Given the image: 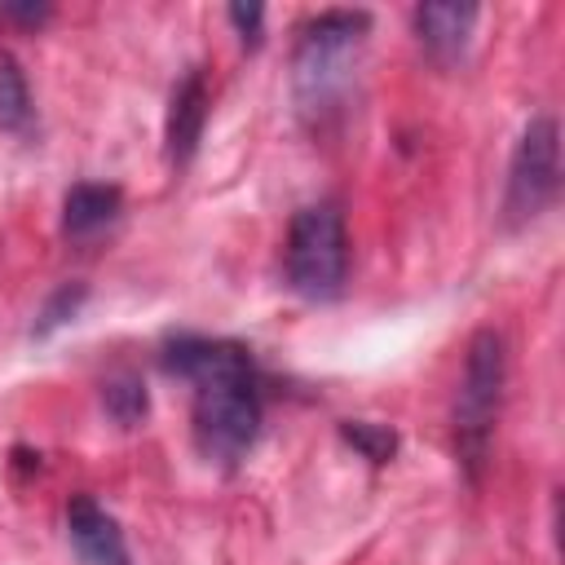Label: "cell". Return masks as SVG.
<instances>
[{
  "label": "cell",
  "instance_id": "8",
  "mask_svg": "<svg viewBox=\"0 0 565 565\" xmlns=\"http://www.w3.org/2000/svg\"><path fill=\"white\" fill-rule=\"evenodd\" d=\"M472 22H477V4L441 0V4H419V9H415L419 44H424L437 62H455V57H463L468 35H472Z\"/></svg>",
  "mask_w": 565,
  "mask_h": 565
},
{
  "label": "cell",
  "instance_id": "4",
  "mask_svg": "<svg viewBox=\"0 0 565 565\" xmlns=\"http://www.w3.org/2000/svg\"><path fill=\"white\" fill-rule=\"evenodd\" d=\"M349 274L344 216L331 203L300 207L287 234V278L305 300H335Z\"/></svg>",
  "mask_w": 565,
  "mask_h": 565
},
{
  "label": "cell",
  "instance_id": "7",
  "mask_svg": "<svg viewBox=\"0 0 565 565\" xmlns=\"http://www.w3.org/2000/svg\"><path fill=\"white\" fill-rule=\"evenodd\" d=\"M203 124H207V79L203 71H185V79L172 88V102H168V159L177 168H185L199 150V137H203Z\"/></svg>",
  "mask_w": 565,
  "mask_h": 565
},
{
  "label": "cell",
  "instance_id": "12",
  "mask_svg": "<svg viewBox=\"0 0 565 565\" xmlns=\"http://www.w3.org/2000/svg\"><path fill=\"white\" fill-rule=\"evenodd\" d=\"M102 402H106V411H110L119 424H137V419L146 415V406H150L146 384H141L137 375H119V380H110L106 393H102Z\"/></svg>",
  "mask_w": 565,
  "mask_h": 565
},
{
  "label": "cell",
  "instance_id": "9",
  "mask_svg": "<svg viewBox=\"0 0 565 565\" xmlns=\"http://www.w3.org/2000/svg\"><path fill=\"white\" fill-rule=\"evenodd\" d=\"M119 185H97V181H79L66 190L62 199V234L66 238H88L97 230H106L119 216Z\"/></svg>",
  "mask_w": 565,
  "mask_h": 565
},
{
  "label": "cell",
  "instance_id": "2",
  "mask_svg": "<svg viewBox=\"0 0 565 565\" xmlns=\"http://www.w3.org/2000/svg\"><path fill=\"white\" fill-rule=\"evenodd\" d=\"M503 375H508L503 335L486 327L468 344V362H463V380H459V397H455V446L472 477L486 463V446H490L499 402H503Z\"/></svg>",
  "mask_w": 565,
  "mask_h": 565
},
{
  "label": "cell",
  "instance_id": "13",
  "mask_svg": "<svg viewBox=\"0 0 565 565\" xmlns=\"http://www.w3.org/2000/svg\"><path fill=\"white\" fill-rule=\"evenodd\" d=\"M79 300H84V287H62V291L49 300V309L40 313L44 322H35V335H49L57 322H66V318L75 313V305H79Z\"/></svg>",
  "mask_w": 565,
  "mask_h": 565
},
{
  "label": "cell",
  "instance_id": "1",
  "mask_svg": "<svg viewBox=\"0 0 565 565\" xmlns=\"http://www.w3.org/2000/svg\"><path fill=\"white\" fill-rule=\"evenodd\" d=\"M163 366L194 384V441L216 463H238L260 433V393L252 358L234 340L177 335L163 349Z\"/></svg>",
  "mask_w": 565,
  "mask_h": 565
},
{
  "label": "cell",
  "instance_id": "3",
  "mask_svg": "<svg viewBox=\"0 0 565 565\" xmlns=\"http://www.w3.org/2000/svg\"><path fill=\"white\" fill-rule=\"evenodd\" d=\"M366 31H371V13H362V9H331V13H318L313 22L300 26L296 97L309 110L327 106L349 84V66H353V53H358Z\"/></svg>",
  "mask_w": 565,
  "mask_h": 565
},
{
  "label": "cell",
  "instance_id": "6",
  "mask_svg": "<svg viewBox=\"0 0 565 565\" xmlns=\"http://www.w3.org/2000/svg\"><path fill=\"white\" fill-rule=\"evenodd\" d=\"M66 534H71L75 552L88 565H132L119 521L106 508H97L88 494H71V503H66Z\"/></svg>",
  "mask_w": 565,
  "mask_h": 565
},
{
  "label": "cell",
  "instance_id": "5",
  "mask_svg": "<svg viewBox=\"0 0 565 565\" xmlns=\"http://www.w3.org/2000/svg\"><path fill=\"white\" fill-rule=\"evenodd\" d=\"M561 190V128L552 115H534L516 141L512 168H508V194H503V221L516 230L547 212V203Z\"/></svg>",
  "mask_w": 565,
  "mask_h": 565
},
{
  "label": "cell",
  "instance_id": "10",
  "mask_svg": "<svg viewBox=\"0 0 565 565\" xmlns=\"http://www.w3.org/2000/svg\"><path fill=\"white\" fill-rule=\"evenodd\" d=\"M31 124V88L13 53L0 49V128L22 132Z\"/></svg>",
  "mask_w": 565,
  "mask_h": 565
},
{
  "label": "cell",
  "instance_id": "11",
  "mask_svg": "<svg viewBox=\"0 0 565 565\" xmlns=\"http://www.w3.org/2000/svg\"><path fill=\"white\" fill-rule=\"evenodd\" d=\"M344 441L349 446H358L371 463H388L393 459V450H397V433L388 428V424H371V419H349L344 428Z\"/></svg>",
  "mask_w": 565,
  "mask_h": 565
},
{
  "label": "cell",
  "instance_id": "14",
  "mask_svg": "<svg viewBox=\"0 0 565 565\" xmlns=\"http://www.w3.org/2000/svg\"><path fill=\"white\" fill-rule=\"evenodd\" d=\"M230 22L238 26V35L247 44H256L260 40V22H265V9L260 4H230Z\"/></svg>",
  "mask_w": 565,
  "mask_h": 565
}]
</instances>
